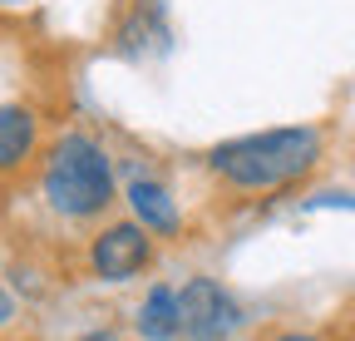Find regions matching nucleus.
<instances>
[{
  "instance_id": "obj_3",
  "label": "nucleus",
  "mask_w": 355,
  "mask_h": 341,
  "mask_svg": "<svg viewBox=\"0 0 355 341\" xmlns=\"http://www.w3.org/2000/svg\"><path fill=\"white\" fill-rule=\"evenodd\" d=\"M242 312L232 302V292L212 282V277H193L183 292H178V331L188 341H227L237 331Z\"/></svg>"
},
{
  "instance_id": "obj_4",
  "label": "nucleus",
  "mask_w": 355,
  "mask_h": 341,
  "mask_svg": "<svg viewBox=\"0 0 355 341\" xmlns=\"http://www.w3.org/2000/svg\"><path fill=\"white\" fill-rule=\"evenodd\" d=\"M153 258V242L144 223H114L104 228L94 242H89V267H94L99 282H128L139 277Z\"/></svg>"
},
{
  "instance_id": "obj_2",
  "label": "nucleus",
  "mask_w": 355,
  "mask_h": 341,
  "mask_svg": "<svg viewBox=\"0 0 355 341\" xmlns=\"http://www.w3.org/2000/svg\"><path fill=\"white\" fill-rule=\"evenodd\" d=\"M44 198L60 218H94L114 203V168L89 134H64L44 158Z\"/></svg>"
},
{
  "instance_id": "obj_9",
  "label": "nucleus",
  "mask_w": 355,
  "mask_h": 341,
  "mask_svg": "<svg viewBox=\"0 0 355 341\" xmlns=\"http://www.w3.org/2000/svg\"><path fill=\"white\" fill-rule=\"evenodd\" d=\"M272 341H316V336H306V331H282V336H272Z\"/></svg>"
},
{
  "instance_id": "obj_5",
  "label": "nucleus",
  "mask_w": 355,
  "mask_h": 341,
  "mask_svg": "<svg viewBox=\"0 0 355 341\" xmlns=\"http://www.w3.org/2000/svg\"><path fill=\"white\" fill-rule=\"evenodd\" d=\"M35 134H40V124L25 104H0V174L20 168L35 153Z\"/></svg>"
},
{
  "instance_id": "obj_8",
  "label": "nucleus",
  "mask_w": 355,
  "mask_h": 341,
  "mask_svg": "<svg viewBox=\"0 0 355 341\" xmlns=\"http://www.w3.org/2000/svg\"><path fill=\"white\" fill-rule=\"evenodd\" d=\"M10 312H15V302H10V297H6V292H0V326H6V322H10Z\"/></svg>"
},
{
  "instance_id": "obj_7",
  "label": "nucleus",
  "mask_w": 355,
  "mask_h": 341,
  "mask_svg": "<svg viewBox=\"0 0 355 341\" xmlns=\"http://www.w3.org/2000/svg\"><path fill=\"white\" fill-rule=\"evenodd\" d=\"M133 326H139L144 341H173V336H183V331H178V292L173 287H153L144 297L139 317H133Z\"/></svg>"
},
{
  "instance_id": "obj_10",
  "label": "nucleus",
  "mask_w": 355,
  "mask_h": 341,
  "mask_svg": "<svg viewBox=\"0 0 355 341\" xmlns=\"http://www.w3.org/2000/svg\"><path fill=\"white\" fill-rule=\"evenodd\" d=\"M79 341H119L114 331H89V336H79Z\"/></svg>"
},
{
  "instance_id": "obj_6",
  "label": "nucleus",
  "mask_w": 355,
  "mask_h": 341,
  "mask_svg": "<svg viewBox=\"0 0 355 341\" xmlns=\"http://www.w3.org/2000/svg\"><path fill=\"white\" fill-rule=\"evenodd\" d=\"M128 208H133V218H139L148 233H178V203L163 183L153 178H133L128 183Z\"/></svg>"
},
{
  "instance_id": "obj_1",
  "label": "nucleus",
  "mask_w": 355,
  "mask_h": 341,
  "mask_svg": "<svg viewBox=\"0 0 355 341\" xmlns=\"http://www.w3.org/2000/svg\"><path fill=\"white\" fill-rule=\"evenodd\" d=\"M321 158V134L316 129H266V134H242L207 153L212 174L232 188H282L301 174H311Z\"/></svg>"
}]
</instances>
